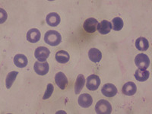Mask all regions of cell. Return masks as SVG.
Returning <instances> with one entry per match:
<instances>
[{"label": "cell", "mask_w": 152, "mask_h": 114, "mask_svg": "<svg viewBox=\"0 0 152 114\" xmlns=\"http://www.w3.org/2000/svg\"><path fill=\"white\" fill-rule=\"evenodd\" d=\"M18 75V72L16 71H12L8 74L7 77L5 78V86L8 89L11 88L12 85H13L14 81H15L16 78H17V75Z\"/></svg>", "instance_id": "cell-21"}, {"label": "cell", "mask_w": 152, "mask_h": 114, "mask_svg": "<svg viewBox=\"0 0 152 114\" xmlns=\"http://www.w3.org/2000/svg\"><path fill=\"white\" fill-rule=\"evenodd\" d=\"M97 25H98V21L97 19L94 18H89L86 19L84 22L83 28L86 32L89 34H93L97 29Z\"/></svg>", "instance_id": "cell-6"}, {"label": "cell", "mask_w": 152, "mask_h": 114, "mask_svg": "<svg viewBox=\"0 0 152 114\" xmlns=\"http://www.w3.org/2000/svg\"><path fill=\"white\" fill-rule=\"evenodd\" d=\"M150 73L146 69H137L135 73V78L138 81H145L149 78Z\"/></svg>", "instance_id": "cell-17"}, {"label": "cell", "mask_w": 152, "mask_h": 114, "mask_svg": "<svg viewBox=\"0 0 152 114\" xmlns=\"http://www.w3.org/2000/svg\"><path fill=\"white\" fill-rule=\"evenodd\" d=\"M14 63L17 67L24 68L28 66V58L23 54H17L14 57Z\"/></svg>", "instance_id": "cell-16"}, {"label": "cell", "mask_w": 152, "mask_h": 114, "mask_svg": "<svg viewBox=\"0 0 152 114\" xmlns=\"http://www.w3.org/2000/svg\"><path fill=\"white\" fill-rule=\"evenodd\" d=\"M55 57L56 60L59 63H61V64L66 63V62H69V59H70L69 54L66 51H65V50H59V51H58L56 53Z\"/></svg>", "instance_id": "cell-18"}, {"label": "cell", "mask_w": 152, "mask_h": 114, "mask_svg": "<svg viewBox=\"0 0 152 114\" xmlns=\"http://www.w3.org/2000/svg\"><path fill=\"white\" fill-rule=\"evenodd\" d=\"M34 69L35 72L39 75H45L48 73L50 66L47 61L44 62H40L39 61H37L34 63Z\"/></svg>", "instance_id": "cell-7"}, {"label": "cell", "mask_w": 152, "mask_h": 114, "mask_svg": "<svg viewBox=\"0 0 152 114\" xmlns=\"http://www.w3.org/2000/svg\"><path fill=\"white\" fill-rule=\"evenodd\" d=\"M85 76L81 74L78 75V77H77V79H76L75 84V93L76 94H80V92L81 91L82 88H83L84 85H85Z\"/></svg>", "instance_id": "cell-20"}, {"label": "cell", "mask_w": 152, "mask_h": 114, "mask_svg": "<svg viewBox=\"0 0 152 114\" xmlns=\"http://www.w3.org/2000/svg\"><path fill=\"white\" fill-rule=\"evenodd\" d=\"M88 57L91 61L94 63H97L102 59V53L98 49L91 48L88 51Z\"/></svg>", "instance_id": "cell-15"}, {"label": "cell", "mask_w": 152, "mask_h": 114, "mask_svg": "<svg viewBox=\"0 0 152 114\" xmlns=\"http://www.w3.org/2000/svg\"><path fill=\"white\" fill-rule=\"evenodd\" d=\"M55 82L56 85L60 88L61 90H64L66 89V86H67L69 81H68V78H66V75L63 72H58L56 73L55 76Z\"/></svg>", "instance_id": "cell-9"}, {"label": "cell", "mask_w": 152, "mask_h": 114, "mask_svg": "<svg viewBox=\"0 0 152 114\" xmlns=\"http://www.w3.org/2000/svg\"><path fill=\"white\" fill-rule=\"evenodd\" d=\"M78 103L81 107L88 108L91 106L93 103V98L89 94H82L78 97Z\"/></svg>", "instance_id": "cell-10"}, {"label": "cell", "mask_w": 152, "mask_h": 114, "mask_svg": "<svg viewBox=\"0 0 152 114\" xmlns=\"http://www.w3.org/2000/svg\"><path fill=\"white\" fill-rule=\"evenodd\" d=\"M135 47L140 51H146L149 48L148 40L145 37H138L135 41Z\"/></svg>", "instance_id": "cell-19"}, {"label": "cell", "mask_w": 152, "mask_h": 114, "mask_svg": "<svg viewBox=\"0 0 152 114\" xmlns=\"http://www.w3.org/2000/svg\"><path fill=\"white\" fill-rule=\"evenodd\" d=\"M112 28L116 31H119L123 29L124 23H123V19L119 17L114 18L112 21Z\"/></svg>", "instance_id": "cell-22"}, {"label": "cell", "mask_w": 152, "mask_h": 114, "mask_svg": "<svg viewBox=\"0 0 152 114\" xmlns=\"http://www.w3.org/2000/svg\"><path fill=\"white\" fill-rule=\"evenodd\" d=\"M46 21L49 26L56 27L60 23V16L56 12H52V13L47 15V18H46Z\"/></svg>", "instance_id": "cell-12"}, {"label": "cell", "mask_w": 152, "mask_h": 114, "mask_svg": "<svg viewBox=\"0 0 152 114\" xmlns=\"http://www.w3.org/2000/svg\"><path fill=\"white\" fill-rule=\"evenodd\" d=\"M54 91V87L53 85L51 83L48 84L47 87V89H46V91L44 93V95H43V100H47V99L50 98L51 96H52V94Z\"/></svg>", "instance_id": "cell-23"}, {"label": "cell", "mask_w": 152, "mask_h": 114, "mask_svg": "<svg viewBox=\"0 0 152 114\" xmlns=\"http://www.w3.org/2000/svg\"><path fill=\"white\" fill-rule=\"evenodd\" d=\"M122 91L124 94L125 95H127V96H132V95L135 94L137 91V88L136 85L134 82H127V83L125 84L123 87V89H122Z\"/></svg>", "instance_id": "cell-14"}, {"label": "cell", "mask_w": 152, "mask_h": 114, "mask_svg": "<svg viewBox=\"0 0 152 114\" xmlns=\"http://www.w3.org/2000/svg\"><path fill=\"white\" fill-rule=\"evenodd\" d=\"M44 41L48 45L56 47L62 41V37L59 32L56 31H48L44 36Z\"/></svg>", "instance_id": "cell-1"}, {"label": "cell", "mask_w": 152, "mask_h": 114, "mask_svg": "<svg viewBox=\"0 0 152 114\" xmlns=\"http://www.w3.org/2000/svg\"><path fill=\"white\" fill-rule=\"evenodd\" d=\"M103 94L107 97H113L117 94L118 91L116 87L111 83H107L103 86L101 89Z\"/></svg>", "instance_id": "cell-8"}, {"label": "cell", "mask_w": 152, "mask_h": 114, "mask_svg": "<svg viewBox=\"0 0 152 114\" xmlns=\"http://www.w3.org/2000/svg\"><path fill=\"white\" fill-rule=\"evenodd\" d=\"M100 78L98 75H91L87 78L86 86L88 90L96 91L100 85Z\"/></svg>", "instance_id": "cell-4"}, {"label": "cell", "mask_w": 152, "mask_h": 114, "mask_svg": "<svg viewBox=\"0 0 152 114\" xmlns=\"http://www.w3.org/2000/svg\"><path fill=\"white\" fill-rule=\"evenodd\" d=\"M50 54V51L45 47H39L35 50V58L39 62H45Z\"/></svg>", "instance_id": "cell-5"}, {"label": "cell", "mask_w": 152, "mask_h": 114, "mask_svg": "<svg viewBox=\"0 0 152 114\" xmlns=\"http://www.w3.org/2000/svg\"><path fill=\"white\" fill-rule=\"evenodd\" d=\"M40 37H41V34H40V31L37 28H32V29L29 30L27 33V40L30 43H37L40 40Z\"/></svg>", "instance_id": "cell-11"}, {"label": "cell", "mask_w": 152, "mask_h": 114, "mask_svg": "<svg viewBox=\"0 0 152 114\" xmlns=\"http://www.w3.org/2000/svg\"><path fill=\"white\" fill-rule=\"evenodd\" d=\"M112 29V24L107 20H104L100 23H98L97 30L100 34H107L110 32Z\"/></svg>", "instance_id": "cell-13"}, {"label": "cell", "mask_w": 152, "mask_h": 114, "mask_svg": "<svg viewBox=\"0 0 152 114\" xmlns=\"http://www.w3.org/2000/svg\"><path fill=\"white\" fill-rule=\"evenodd\" d=\"M135 63L140 69H146L150 66V59L146 54L139 53L135 56Z\"/></svg>", "instance_id": "cell-3"}, {"label": "cell", "mask_w": 152, "mask_h": 114, "mask_svg": "<svg viewBox=\"0 0 152 114\" xmlns=\"http://www.w3.org/2000/svg\"><path fill=\"white\" fill-rule=\"evenodd\" d=\"M95 111L97 114H110L112 112V107L107 100H100L96 104Z\"/></svg>", "instance_id": "cell-2"}]
</instances>
